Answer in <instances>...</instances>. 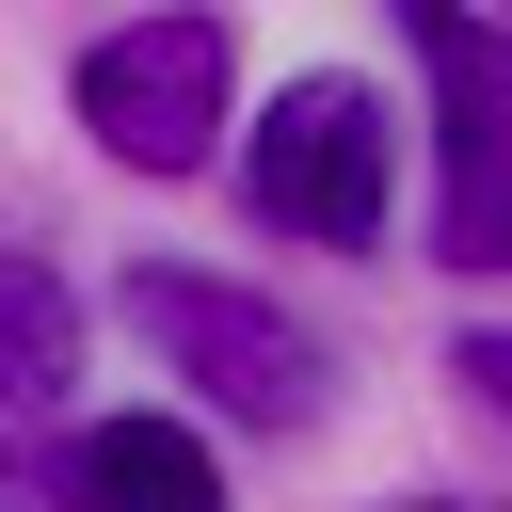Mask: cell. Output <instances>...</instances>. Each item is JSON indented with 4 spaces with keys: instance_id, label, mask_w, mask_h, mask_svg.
<instances>
[{
    "instance_id": "obj_1",
    "label": "cell",
    "mask_w": 512,
    "mask_h": 512,
    "mask_svg": "<svg viewBox=\"0 0 512 512\" xmlns=\"http://www.w3.org/2000/svg\"><path fill=\"white\" fill-rule=\"evenodd\" d=\"M240 192H256L272 240H320V256L384 240V192H400L384 96H368V80H288V96L240 128Z\"/></svg>"
},
{
    "instance_id": "obj_2",
    "label": "cell",
    "mask_w": 512,
    "mask_h": 512,
    "mask_svg": "<svg viewBox=\"0 0 512 512\" xmlns=\"http://www.w3.org/2000/svg\"><path fill=\"white\" fill-rule=\"evenodd\" d=\"M128 336L176 368V384H208V416H240V432H304L320 416V336L288 320V304H256V288H224V272H128Z\"/></svg>"
},
{
    "instance_id": "obj_3",
    "label": "cell",
    "mask_w": 512,
    "mask_h": 512,
    "mask_svg": "<svg viewBox=\"0 0 512 512\" xmlns=\"http://www.w3.org/2000/svg\"><path fill=\"white\" fill-rule=\"evenodd\" d=\"M416 64H432V256L448 272H512V32L400 0Z\"/></svg>"
},
{
    "instance_id": "obj_4",
    "label": "cell",
    "mask_w": 512,
    "mask_h": 512,
    "mask_svg": "<svg viewBox=\"0 0 512 512\" xmlns=\"http://www.w3.org/2000/svg\"><path fill=\"white\" fill-rule=\"evenodd\" d=\"M224 96H240V48L224 16H128L80 48V128L128 160V176H192L224 144Z\"/></svg>"
},
{
    "instance_id": "obj_5",
    "label": "cell",
    "mask_w": 512,
    "mask_h": 512,
    "mask_svg": "<svg viewBox=\"0 0 512 512\" xmlns=\"http://www.w3.org/2000/svg\"><path fill=\"white\" fill-rule=\"evenodd\" d=\"M64 384H80V304L48 256H0V512H48Z\"/></svg>"
},
{
    "instance_id": "obj_6",
    "label": "cell",
    "mask_w": 512,
    "mask_h": 512,
    "mask_svg": "<svg viewBox=\"0 0 512 512\" xmlns=\"http://www.w3.org/2000/svg\"><path fill=\"white\" fill-rule=\"evenodd\" d=\"M48 512H224V464L176 416H80L48 464Z\"/></svg>"
},
{
    "instance_id": "obj_7",
    "label": "cell",
    "mask_w": 512,
    "mask_h": 512,
    "mask_svg": "<svg viewBox=\"0 0 512 512\" xmlns=\"http://www.w3.org/2000/svg\"><path fill=\"white\" fill-rule=\"evenodd\" d=\"M464 384H480V400L512 416V336H464Z\"/></svg>"
},
{
    "instance_id": "obj_8",
    "label": "cell",
    "mask_w": 512,
    "mask_h": 512,
    "mask_svg": "<svg viewBox=\"0 0 512 512\" xmlns=\"http://www.w3.org/2000/svg\"><path fill=\"white\" fill-rule=\"evenodd\" d=\"M432 512H464V496H432Z\"/></svg>"
}]
</instances>
